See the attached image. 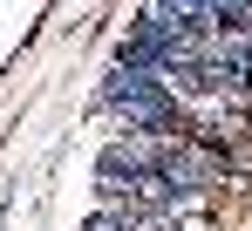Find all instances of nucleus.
Returning <instances> with one entry per match:
<instances>
[{
    "label": "nucleus",
    "mask_w": 252,
    "mask_h": 231,
    "mask_svg": "<svg viewBox=\"0 0 252 231\" xmlns=\"http://www.w3.org/2000/svg\"><path fill=\"white\" fill-rule=\"evenodd\" d=\"M246 129H252V109H246Z\"/></svg>",
    "instance_id": "nucleus-1"
}]
</instances>
